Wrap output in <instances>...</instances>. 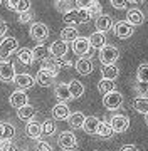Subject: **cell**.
<instances>
[{
    "label": "cell",
    "instance_id": "83f0119b",
    "mask_svg": "<svg viewBox=\"0 0 148 151\" xmlns=\"http://www.w3.org/2000/svg\"><path fill=\"white\" fill-rule=\"evenodd\" d=\"M40 69L47 70L49 74H52L56 77V76L59 74V65H57V62H56V59H52V57H45L44 60H42V65H40Z\"/></svg>",
    "mask_w": 148,
    "mask_h": 151
},
{
    "label": "cell",
    "instance_id": "f546056e",
    "mask_svg": "<svg viewBox=\"0 0 148 151\" xmlns=\"http://www.w3.org/2000/svg\"><path fill=\"white\" fill-rule=\"evenodd\" d=\"M113 134H115V131H113V128H111V124L106 123V121H101L99 126H98V131H96V136L104 138V139H110Z\"/></svg>",
    "mask_w": 148,
    "mask_h": 151
},
{
    "label": "cell",
    "instance_id": "f35d334b",
    "mask_svg": "<svg viewBox=\"0 0 148 151\" xmlns=\"http://www.w3.org/2000/svg\"><path fill=\"white\" fill-rule=\"evenodd\" d=\"M88 12L91 14V17H99L101 15V4H99L98 0H94L93 4L88 7Z\"/></svg>",
    "mask_w": 148,
    "mask_h": 151
},
{
    "label": "cell",
    "instance_id": "277c9868",
    "mask_svg": "<svg viewBox=\"0 0 148 151\" xmlns=\"http://www.w3.org/2000/svg\"><path fill=\"white\" fill-rule=\"evenodd\" d=\"M29 34H30V37L34 40H37L39 44H42L45 39L49 37V27L42 24V22H34L30 29H29Z\"/></svg>",
    "mask_w": 148,
    "mask_h": 151
},
{
    "label": "cell",
    "instance_id": "7402d4cb",
    "mask_svg": "<svg viewBox=\"0 0 148 151\" xmlns=\"http://www.w3.org/2000/svg\"><path fill=\"white\" fill-rule=\"evenodd\" d=\"M84 119H86V116H84L81 111H74V113L69 114L67 123H69V126H71V128H74V129H82Z\"/></svg>",
    "mask_w": 148,
    "mask_h": 151
},
{
    "label": "cell",
    "instance_id": "7a4b0ae2",
    "mask_svg": "<svg viewBox=\"0 0 148 151\" xmlns=\"http://www.w3.org/2000/svg\"><path fill=\"white\" fill-rule=\"evenodd\" d=\"M19 50V42L15 37H4L0 42V59L10 57L14 52Z\"/></svg>",
    "mask_w": 148,
    "mask_h": 151
},
{
    "label": "cell",
    "instance_id": "9a60e30c",
    "mask_svg": "<svg viewBox=\"0 0 148 151\" xmlns=\"http://www.w3.org/2000/svg\"><path fill=\"white\" fill-rule=\"evenodd\" d=\"M7 9H10L14 12H29L30 10V0H7Z\"/></svg>",
    "mask_w": 148,
    "mask_h": 151
},
{
    "label": "cell",
    "instance_id": "8fae6325",
    "mask_svg": "<svg viewBox=\"0 0 148 151\" xmlns=\"http://www.w3.org/2000/svg\"><path fill=\"white\" fill-rule=\"evenodd\" d=\"M27 101H29V97H27V94H25L22 89L12 92L10 97H9L10 106H12V108H15V109H20V108H24V106H27V104H29Z\"/></svg>",
    "mask_w": 148,
    "mask_h": 151
},
{
    "label": "cell",
    "instance_id": "4fadbf2b",
    "mask_svg": "<svg viewBox=\"0 0 148 151\" xmlns=\"http://www.w3.org/2000/svg\"><path fill=\"white\" fill-rule=\"evenodd\" d=\"M94 24H96V30H98V32H103V34L111 30L113 25H115V24H113V19H111L110 15H106V14H101L99 17H96V22H94Z\"/></svg>",
    "mask_w": 148,
    "mask_h": 151
},
{
    "label": "cell",
    "instance_id": "816d5d0a",
    "mask_svg": "<svg viewBox=\"0 0 148 151\" xmlns=\"http://www.w3.org/2000/svg\"><path fill=\"white\" fill-rule=\"evenodd\" d=\"M145 123H147V126H148V114H145Z\"/></svg>",
    "mask_w": 148,
    "mask_h": 151
},
{
    "label": "cell",
    "instance_id": "836d02e7",
    "mask_svg": "<svg viewBox=\"0 0 148 151\" xmlns=\"http://www.w3.org/2000/svg\"><path fill=\"white\" fill-rule=\"evenodd\" d=\"M62 20L66 22L67 25H72V27H74V24H79V14H77V9H72V10L66 12V14L62 15Z\"/></svg>",
    "mask_w": 148,
    "mask_h": 151
},
{
    "label": "cell",
    "instance_id": "ffe728a7",
    "mask_svg": "<svg viewBox=\"0 0 148 151\" xmlns=\"http://www.w3.org/2000/svg\"><path fill=\"white\" fill-rule=\"evenodd\" d=\"M25 134L30 139H39L42 136V124L35 123V121H29L27 126H25Z\"/></svg>",
    "mask_w": 148,
    "mask_h": 151
},
{
    "label": "cell",
    "instance_id": "f6af8a7d",
    "mask_svg": "<svg viewBox=\"0 0 148 151\" xmlns=\"http://www.w3.org/2000/svg\"><path fill=\"white\" fill-rule=\"evenodd\" d=\"M74 2H76L77 9H88V7L93 4L94 0H74Z\"/></svg>",
    "mask_w": 148,
    "mask_h": 151
},
{
    "label": "cell",
    "instance_id": "ab89813d",
    "mask_svg": "<svg viewBox=\"0 0 148 151\" xmlns=\"http://www.w3.org/2000/svg\"><path fill=\"white\" fill-rule=\"evenodd\" d=\"M0 151H19L14 141H0Z\"/></svg>",
    "mask_w": 148,
    "mask_h": 151
},
{
    "label": "cell",
    "instance_id": "f5cc1de1",
    "mask_svg": "<svg viewBox=\"0 0 148 151\" xmlns=\"http://www.w3.org/2000/svg\"><path fill=\"white\" fill-rule=\"evenodd\" d=\"M0 5H2V0H0Z\"/></svg>",
    "mask_w": 148,
    "mask_h": 151
},
{
    "label": "cell",
    "instance_id": "60d3db41",
    "mask_svg": "<svg viewBox=\"0 0 148 151\" xmlns=\"http://www.w3.org/2000/svg\"><path fill=\"white\" fill-rule=\"evenodd\" d=\"M77 14H79V24H86L93 19L91 14L88 12V9H77Z\"/></svg>",
    "mask_w": 148,
    "mask_h": 151
},
{
    "label": "cell",
    "instance_id": "c3c4849f",
    "mask_svg": "<svg viewBox=\"0 0 148 151\" xmlns=\"http://www.w3.org/2000/svg\"><path fill=\"white\" fill-rule=\"evenodd\" d=\"M7 30H9V25H7V22H5V20H0V39L5 37Z\"/></svg>",
    "mask_w": 148,
    "mask_h": 151
},
{
    "label": "cell",
    "instance_id": "4316f807",
    "mask_svg": "<svg viewBox=\"0 0 148 151\" xmlns=\"http://www.w3.org/2000/svg\"><path fill=\"white\" fill-rule=\"evenodd\" d=\"M133 109L140 114H148V97L147 96H136L133 101Z\"/></svg>",
    "mask_w": 148,
    "mask_h": 151
},
{
    "label": "cell",
    "instance_id": "b9f144b4",
    "mask_svg": "<svg viewBox=\"0 0 148 151\" xmlns=\"http://www.w3.org/2000/svg\"><path fill=\"white\" fill-rule=\"evenodd\" d=\"M135 89H136L138 96H145V94L148 92V84H145V82H138V81H136V84H135Z\"/></svg>",
    "mask_w": 148,
    "mask_h": 151
},
{
    "label": "cell",
    "instance_id": "d4e9b609",
    "mask_svg": "<svg viewBox=\"0 0 148 151\" xmlns=\"http://www.w3.org/2000/svg\"><path fill=\"white\" fill-rule=\"evenodd\" d=\"M17 59H19V62L24 65H30L34 62V57H32V49L29 47H22L17 50Z\"/></svg>",
    "mask_w": 148,
    "mask_h": 151
},
{
    "label": "cell",
    "instance_id": "7dc6e473",
    "mask_svg": "<svg viewBox=\"0 0 148 151\" xmlns=\"http://www.w3.org/2000/svg\"><path fill=\"white\" fill-rule=\"evenodd\" d=\"M56 62H57V65H59V69H62V67H71L72 65V62L71 60H67V59H56Z\"/></svg>",
    "mask_w": 148,
    "mask_h": 151
},
{
    "label": "cell",
    "instance_id": "8d00e7d4",
    "mask_svg": "<svg viewBox=\"0 0 148 151\" xmlns=\"http://www.w3.org/2000/svg\"><path fill=\"white\" fill-rule=\"evenodd\" d=\"M54 133H56V123L51 121V119H45L44 123H42V134L52 136Z\"/></svg>",
    "mask_w": 148,
    "mask_h": 151
},
{
    "label": "cell",
    "instance_id": "ee69618b",
    "mask_svg": "<svg viewBox=\"0 0 148 151\" xmlns=\"http://www.w3.org/2000/svg\"><path fill=\"white\" fill-rule=\"evenodd\" d=\"M30 20H32V14H30V12H22V14H19V24H29Z\"/></svg>",
    "mask_w": 148,
    "mask_h": 151
},
{
    "label": "cell",
    "instance_id": "1f68e13d",
    "mask_svg": "<svg viewBox=\"0 0 148 151\" xmlns=\"http://www.w3.org/2000/svg\"><path fill=\"white\" fill-rule=\"evenodd\" d=\"M89 44H91V47L93 49H101L106 45V37H104L103 32H96L91 34V37H89Z\"/></svg>",
    "mask_w": 148,
    "mask_h": 151
},
{
    "label": "cell",
    "instance_id": "5b68a950",
    "mask_svg": "<svg viewBox=\"0 0 148 151\" xmlns=\"http://www.w3.org/2000/svg\"><path fill=\"white\" fill-rule=\"evenodd\" d=\"M121 104H123V94L118 91H111L108 94H104L103 97V106L106 109H110V111H115V109L121 108Z\"/></svg>",
    "mask_w": 148,
    "mask_h": 151
},
{
    "label": "cell",
    "instance_id": "bcb514c9",
    "mask_svg": "<svg viewBox=\"0 0 148 151\" xmlns=\"http://www.w3.org/2000/svg\"><path fill=\"white\" fill-rule=\"evenodd\" d=\"M110 2L115 9H125L128 5V0H110Z\"/></svg>",
    "mask_w": 148,
    "mask_h": 151
},
{
    "label": "cell",
    "instance_id": "44dd1931",
    "mask_svg": "<svg viewBox=\"0 0 148 151\" xmlns=\"http://www.w3.org/2000/svg\"><path fill=\"white\" fill-rule=\"evenodd\" d=\"M54 76L52 74H49L47 70H44V69H39V72H37V76H35V82H37L39 86H42V87H49L51 84H54Z\"/></svg>",
    "mask_w": 148,
    "mask_h": 151
},
{
    "label": "cell",
    "instance_id": "d6986e66",
    "mask_svg": "<svg viewBox=\"0 0 148 151\" xmlns=\"http://www.w3.org/2000/svg\"><path fill=\"white\" fill-rule=\"evenodd\" d=\"M54 96L57 97V101H61V103H66V101H71V92H69V86L67 84H64V82H61V84H57L54 89Z\"/></svg>",
    "mask_w": 148,
    "mask_h": 151
},
{
    "label": "cell",
    "instance_id": "e575fe53",
    "mask_svg": "<svg viewBox=\"0 0 148 151\" xmlns=\"http://www.w3.org/2000/svg\"><path fill=\"white\" fill-rule=\"evenodd\" d=\"M136 81L148 84V62H143V64L138 65V69H136Z\"/></svg>",
    "mask_w": 148,
    "mask_h": 151
},
{
    "label": "cell",
    "instance_id": "52a82bcc",
    "mask_svg": "<svg viewBox=\"0 0 148 151\" xmlns=\"http://www.w3.org/2000/svg\"><path fill=\"white\" fill-rule=\"evenodd\" d=\"M15 65L9 60H0V81L2 82H14L15 79Z\"/></svg>",
    "mask_w": 148,
    "mask_h": 151
},
{
    "label": "cell",
    "instance_id": "9c48e42d",
    "mask_svg": "<svg viewBox=\"0 0 148 151\" xmlns=\"http://www.w3.org/2000/svg\"><path fill=\"white\" fill-rule=\"evenodd\" d=\"M113 30H115V35L118 39H130L133 35V32H135V27L131 24H128L126 20H120L115 24Z\"/></svg>",
    "mask_w": 148,
    "mask_h": 151
},
{
    "label": "cell",
    "instance_id": "8992f818",
    "mask_svg": "<svg viewBox=\"0 0 148 151\" xmlns=\"http://www.w3.org/2000/svg\"><path fill=\"white\" fill-rule=\"evenodd\" d=\"M57 143H59V146L62 150H66V151H72V150L77 148V138H76L74 133H71V131L61 133L59 138H57Z\"/></svg>",
    "mask_w": 148,
    "mask_h": 151
},
{
    "label": "cell",
    "instance_id": "74e56055",
    "mask_svg": "<svg viewBox=\"0 0 148 151\" xmlns=\"http://www.w3.org/2000/svg\"><path fill=\"white\" fill-rule=\"evenodd\" d=\"M56 9L64 14L72 10V0H56Z\"/></svg>",
    "mask_w": 148,
    "mask_h": 151
},
{
    "label": "cell",
    "instance_id": "e0dca14e",
    "mask_svg": "<svg viewBox=\"0 0 148 151\" xmlns=\"http://www.w3.org/2000/svg\"><path fill=\"white\" fill-rule=\"evenodd\" d=\"M69 114H71V109L67 108L66 103H59L52 108V116H54V119H57V121H67Z\"/></svg>",
    "mask_w": 148,
    "mask_h": 151
},
{
    "label": "cell",
    "instance_id": "7c38bea8",
    "mask_svg": "<svg viewBox=\"0 0 148 151\" xmlns=\"http://www.w3.org/2000/svg\"><path fill=\"white\" fill-rule=\"evenodd\" d=\"M74 67H76L77 74H81V76H89L91 72H93V69H94L93 60L89 59V57H79V60L76 62Z\"/></svg>",
    "mask_w": 148,
    "mask_h": 151
},
{
    "label": "cell",
    "instance_id": "2e32d148",
    "mask_svg": "<svg viewBox=\"0 0 148 151\" xmlns=\"http://www.w3.org/2000/svg\"><path fill=\"white\" fill-rule=\"evenodd\" d=\"M15 136V126L12 123H0V141H12Z\"/></svg>",
    "mask_w": 148,
    "mask_h": 151
},
{
    "label": "cell",
    "instance_id": "4dcf8cb0",
    "mask_svg": "<svg viewBox=\"0 0 148 151\" xmlns=\"http://www.w3.org/2000/svg\"><path fill=\"white\" fill-rule=\"evenodd\" d=\"M67 86H69V92H71L72 99H79V97L84 94V86H82V82L76 81V79H72Z\"/></svg>",
    "mask_w": 148,
    "mask_h": 151
},
{
    "label": "cell",
    "instance_id": "d590c367",
    "mask_svg": "<svg viewBox=\"0 0 148 151\" xmlns=\"http://www.w3.org/2000/svg\"><path fill=\"white\" fill-rule=\"evenodd\" d=\"M98 89L101 94H108V92L115 91V81H110V79H101L98 84Z\"/></svg>",
    "mask_w": 148,
    "mask_h": 151
},
{
    "label": "cell",
    "instance_id": "ac0fdd59",
    "mask_svg": "<svg viewBox=\"0 0 148 151\" xmlns=\"http://www.w3.org/2000/svg\"><path fill=\"white\" fill-rule=\"evenodd\" d=\"M126 22L131 24L133 27L135 25H142L145 22V14L142 10H138V9H131V10L126 12Z\"/></svg>",
    "mask_w": 148,
    "mask_h": 151
},
{
    "label": "cell",
    "instance_id": "5bb4252c",
    "mask_svg": "<svg viewBox=\"0 0 148 151\" xmlns=\"http://www.w3.org/2000/svg\"><path fill=\"white\" fill-rule=\"evenodd\" d=\"M14 82H15L17 87H20V89H30V87L34 86V82H35V79H34L30 74H27V72H22V74H17L15 79H14Z\"/></svg>",
    "mask_w": 148,
    "mask_h": 151
},
{
    "label": "cell",
    "instance_id": "681fc988",
    "mask_svg": "<svg viewBox=\"0 0 148 151\" xmlns=\"http://www.w3.org/2000/svg\"><path fill=\"white\" fill-rule=\"evenodd\" d=\"M121 151H140V150H138L135 145H125L121 148Z\"/></svg>",
    "mask_w": 148,
    "mask_h": 151
},
{
    "label": "cell",
    "instance_id": "603a6c76",
    "mask_svg": "<svg viewBox=\"0 0 148 151\" xmlns=\"http://www.w3.org/2000/svg\"><path fill=\"white\" fill-rule=\"evenodd\" d=\"M99 123H101V121H99L96 116H88V118L84 119V124H82V131H84V133H88V134H96Z\"/></svg>",
    "mask_w": 148,
    "mask_h": 151
},
{
    "label": "cell",
    "instance_id": "3957f363",
    "mask_svg": "<svg viewBox=\"0 0 148 151\" xmlns=\"http://www.w3.org/2000/svg\"><path fill=\"white\" fill-rule=\"evenodd\" d=\"M91 44H89V39L86 37H77L74 42H72V52L79 57H91Z\"/></svg>",
    "mask_w": 148,
    "mask_h": 151
},
{
    "label": "cell",
    "instance_id": "ba28073f",
    "mask_svg": "<svg viewBox=\"0 0 148 151\" xmlns=\"http://www.w3.org/2000/svg\"><path fill=\"white\" fill-rule=\"evenodd\" d=\"M110 124H111V128H113L115 133H125L130 128V118L125 116V114H115L110 119Z\"/></svg>",
    "mask_w": 148,
    "mask_h": 151
},
{
    "label": "cell",
    "instance_id": "7bdbcfd3",
    "mask_svg": "<svg viewBox=\"0 0 148 151\" xmlns=\"http://www.w3.org/2000/svg\"><path fill=\"white\" fill-rule=\"evenodd\" d=\"M35 151H52V146L47 141H39L35 145Z\"/></svg>",
    "mask_w": 148,
    "mask_h": 151
},
{
    "label": "cell",
    "instance_id": "30bf717a",
    "mask_svg": "<svg viewBox=\"0 0 148 151\" xmlns=\"http://www.w3.org/2000/svg\"><path fill=\"white\" fill-rule=\"evenodd\" d=\"M67 50H69V45H67V42H64L62 39H59V40H56V42L51 44L49 54L52 55L54 59H62V57H66Z\"/></svg>",
    "mask_w": 148,
    "mask_h": 151
},
{
    "label": "cell",
    "instance_id": "484cf974",
    "mask_svg": "<svg viewBox=\"0 0 148 151\" xmlns=\"http://www.w3.org/2000/svg\"><path fill=\"white\" fill-rule=\"evenodd\" d=\"M79 37V32H77L76 27H72V25H67L61 30V39L64 40V42H74L76 39Z\"/></svg>",
    "mask_w": 148,
    "mask_h": 151
},
{
    "label": "cell",
    "instance_id": "6da1fadb",
    "mask_svg": "<svg viewBox=\"0 0 148 151\" xmlns=\"http://www.w3.org/2000/svg\"><path fill=\"white\" fill-rule=\"evenodd\" d=\"M120 57V50L116 45H110L106 44L104 47L99 49V60L103 65H110V64H115L116 60Z\"/></svg>",
    "mask_w": 148,
    "mask_h": 151
},
{
    "label": "cell",
    "instance_id": "cb8c5ba5",
    "mask_svg": "<svg viewBox=\"0 0 148 151\" xmlns=\"http://www.w3.org/2000/svg\"><path fill=\"white\" fill-rule=\"evenodd\" d=\"M34 116H35V108L34 106H30V104H27V106H24V108L17 109V118L20 119V121H32Z\"/></svg>",
    "mask_w": 148,
    "mask_h": 151
},
{
    "label": "cell",
    "instance_id": "d6a6232c",
    "mask_svg": "<svg viewBox=\"0 0 148 151\" xmlns=\"http://www.w3.org/2000/svg\"><path fill=\"white\" fill-rule=\"evenodd\" d=\"M32 57H34V60H44L45 57H49V49H47V45H44V44L35 45L32 50Z\"/></svg>",
    "mask_w": 148,
    "mask_h": 151
},
{
    "label": "cell",
    "instance_id": "f907efd6",
    "mask_svg": "<svg viewBox=\"0 0 148 151\" xmlns=\"http://www.w3.org/2000/svg\"><path fill=\"white\" fill-rule=\"evenodd\" d=\"M128 2H131V4H143V0H128Z\"/></svg>",
    "mask_w": 148,
    "mask_h": 151
},
{
    "label": "cell",
    "instance_id": "f1b7e54d",
    "mask_svg": "<svg viewBox=\"0 0 148 151\" xmlns=\"http://www.w3.org/2000/svg\"><path fill=\"white\" fill-rule=\"evenodd\" d=\"M118 74H120V69H118V65H116V64L103 65V69H101V76H103V79L115 81L116 77H118Z\"/></svg>",
    "mask_w": 148,
    "mask_h": 151
}]
</instances>
